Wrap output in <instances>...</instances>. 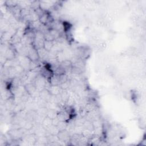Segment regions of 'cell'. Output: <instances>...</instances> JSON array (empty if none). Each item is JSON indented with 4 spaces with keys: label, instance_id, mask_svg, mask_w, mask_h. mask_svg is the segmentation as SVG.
<instances>
[{
    "label": "cell",
    "instance_id": "3",
    "mask_svg": "<svg viewBox=\"0 0 146 146\" xmlns=\"http://www.w3.org/2000/svg\"><path fill=\"white\" fill-rule=\"evenodd\" d=\"M27 56L31 61H38L39 60L38 50L33 46V44L29 45V51Z\"/></svg>",
    "mask_w": 146,
    "mask_h": 146
},
{
    "label": "cell",
    "instance_id": "11",
    "mask_svg": "<svg viewBox=\"0 0 146 146\" xmlns=\"http://www.w3.org/2000/svg\"><path fill=\"white\" fill-rule=\"evenodd\" d=\"M83 128L84 129H86V130L91 131V132H93L94 129V127L92 121L87 120V119H85V120L83 123Z\"/></svg>",
    "mask_w": 146,
    "mask_h": 146
},
{
    "label": "cell",
    "instance_id": "6",
    "mask_svg": "<svg viewBox=\"0 0 146 146\" xmlns=\"http://www.w3.org/2000/svg\"><path fill=\"white\" fill-rule=\"evenodd\" d=\"M39 96L41 99L45 100L46 102H48L52 96V95L51 94V93L50 92V91H48V89L44 88V89L41 90L40 91H39Z\"/></svg>",
    "mask_w": 146,
    "mask_h": 146
},
{
    "label": "cell",
    "instance_id": "19",
    "mask_svg": "<svg viewBox=\"0 0 146 146\" xmlns=\"http://www.w3.org/2000/svg\"><path fill=\"white\" fill-rule=\"evenodd\" d=\"M59 86L63 90H68L71 88V83H70V80L68 79V80L61 83Z\"/></svg>",
    "mask_w": 146,
    "mask_h": 146
},
{
    "label": "cell",
    "instance_id": "10",
    "mask_svg": "<svg viewBox=\"0 0 146 146\" xmlns=\"http://www.w3.org/2000/svg\"><path fill=\"white\" fill-rule=\"evenodd\" d=\"M47 131V133L46 136L51 135H54V136H57L59 132V130L57 126L54 125H51L48 128L46 129Z\"/></svg>",
    "mask_w": 146,
    "mask_h": 146
},
{
    "label": "cell",
    "instance_id": "5",
    "mask_svg": "<svg viewBox=\"0 0 146 146\" xmlns=\"http://www.w3.org/2000/svg\"><path fill=\"white\" fill-rule=\"evenodd\" d=\"M60 66L63 68L66 71V74H67V72L68 71L69 72H71V68L72 67V63L71 62V61L69 59H65L63 61H62L61 62L59 63Z\"/></svg>",
    "mask_w": 146,
    "mask_h": 146
},
{
    "label": "cell",
    "instance_id": "8",
    "mask_svg": "<svg viewBox=\"0 0 146 146\" xmlns=\"http://www.w3.org/2000/svg\"><path fill=\"white\" fill-rule=\"evenodd\" d=\"M48 91L51 93V94L53 96H56L59 95L62 91V89L60 88L59 85L57 86H52L51 85L48 88Z\"/></svg>",
    "mask_w": 146,
    "mask_h": 146
},
{
    "label": "cell",
    "instance_id": "18",
    "mask_svg": "<svg viewBox=\"0 0 146 146\" xmlns=\"http://www.w3.org/2000/svg\"><path fill=\"white\" fill-rule=\"evenodd\" d=\"M54 44V41L45 40L43 45V48L47 51H50Z\"/></svg>",
    "mask_w": 146,
    "mask_h": 146
},
{
    "label": "cell",
    "instance_id": "17",
    "mask_svg": "<svg viewBox=\"0 0 146 146\" xmlns=\"http://www.w3.org/2000/svg\"><path fill=\"white\" fill-rule=\"evenodd\" d=\"M51 125H52V119L46 117L42 123V125L43 127H44L46 129H47V128H48Z\"/></svg>",
    "mask_w": 146,
    "mask_h": 146
},
{
    "label": "cell",
    "instance_id": "9",
    "mask_svg": "<svg viewBox=\"0 0 146 146\" xmlns=\"http://www.w3.org/2000/svg\"><path fill=\"white\" fill-rule=\"evenodd\" d=\"M39 73L42 76H43L44 78H45L48 80L54 74L52 73L50 70H48L47 68H46V67L41 68L39 70Z\"/></svg>",
    "mask_w": 146,
    "mask_h": 146
},
{
    "label": "cell",
    "instance_id": "2",
    "mask_svg": "<svg viewBox=\"0 0 146 146\" xmlns=\"http://www.w3.org/2000/svg\"><path fill=\"white\" fill-rule=\"evenodd\" d=\"M19 61V64L26 71H29V66L31 62V60L27 56L19 55L17 58Z\"/></svg>",
    "mask_w": 146,
    "mask_h": 146
},
{
    "label": "cell",
    "instance_id": "21",
    "mask_svg": "<svg viewBox=\"0 0 146 146\" xmlns=\"http://www.w3.org/2000/svg\"><path fill=\"white\" fill-rule=\"evenodd\" d=\"M50 34H51V35L52 36V37L54 38L55 40L58 39L59 37L60 36V33L57 30H55V29H50V30H49Z\"/></svg>",
    "mask_w": 146,
    "mask_h": 146
},
{
    "label": "cell",
    "instance_id": "15",
    "mask_svg": "<svg viewBox=\"0 0 146 146\" xmlns=\"http://www.w3.org/2000/svg\"><path fill=\"white\" fill-rule=\"evenodd\" d=\"M47 107H39L36 111V114L43 117H46L47 116Z\"/></svg>",
    "mask_w": 146,
    "mask_h": 146
},
{
    "label": "cell",
    "instance_id": "12",
    "mask_svg": "<svg viewBox=\"0 0 146 146\" xmlns=\"http://www.w3.org/2000/svg\"><path fill=\"white\" fill-rule=\"evenodd\" d=\"M48 81L51 85L52 86H57L60 84V79H59V76L53 74L48 79Z\"/></svg>",
    "mask_w": 146,
    "mask_h": 146
},
{
    "label": "cell",
    "instance_id": "16",
    "mask_svg": "<svg viewBox=\"0 0 146 146\" xmlns=\"http://www.w3.org/2000/svg\"><path fill=\"white\" fill-rule=\"evenodd\" d=\"M68 127V123L67 121H60L59 124L57 125V127L58 128L59 131L63 130H67Z\"/></svg>",
    "mask_w": 146,
    "mask_h": 146
},
{
    "label": "cell",
    "instance_id": "22",
    "mask_svg": "<svg viewBox=\"0 0 146 146\" xmlns=\"http://www.w3.org/2000/svg\"><path fill=\"white\" fill-rule=\"evenodd\" d=\"M38 61L39 60H38V61H31V60L30 66H29V70H36V68H38L39 66Z\"/></svg>",
    "mask_w": 146,
    "mask_h": 146
},
{
    "label": "cell",
    "instance_id": "20",
    "mask_svg": "<svg viewBox=\"0 0 146 146\" xmlns=\"http://www.w3.org/2000/svg\"><path fill=\"white\" fill-rule=\"evenodd\" d=\"M39 21L41 22L42 24H44V25H47V23L50 21V19H49V17L47 15V14H46V13L42 15L40 18H39Z\"/></svg>",
    "mask_w": 146,
    "mask_h": 146
},
{
    "label": "cell",
    "instance_id": "4",
    "mask_svg": "<svg viewBox=\"0 0 146 146\" xmlns=\"http://www.w3.org/2000/svg\"><path fill=\"white\" fill-rule=\"evenodd\" d=\"M57 136L59 141L63 143L69 142L71 139V134L68 130H63L59 131Z\"/></svg>",
    "mask_w": 146,
    "mask_h": 146
},
{
    "label": "cell",
    "instance_id": "1",
    "mask_svg": "<svg viewBox=\"0 0 146 146\" xmlns=\"http://www.w3.org/2000/svg\"><path fill=\"white\" fill-rule=\"evenodd\" d=\"M26 91L33 98L39 96V91L36 89V87L33 82H28L24 85Z\"/></svg>",
    "mask_w": 146,
    "mask_h": 146
},
{
    "label": "cell",
    "instance_id": "13",
    "mask_svg": "<svg viewBox=\"0 0 146 146\" xmlns=\"http://www.w3.org/2000/svg\"><path fill=\"white\" fill-rule=\"evenodd\" d=\"M59 95L63 103H66L70 96V95L69 94L68 90H62Z\"/></svg>",
    "mask_w": 146,
    "mask_h": 146
},
{
    "label": "cell",
    "instance_id": "7",
    "mask_svg": "<svg viewBox=\"0 0 146 146\" xmlns=\"http://www.w3.org/2000/svg\"><path fill=\"white\" fill-rule=\"evenodd\" d=\"M38 53L39 58V60L42 61H47L48 57L49 51L46 50L43 47L38 49Z\"/></svg>",
    "mask_w": 146,
    "mask_h": 146
},
{
    "label": "cell",
    "instance_id": "14",
    "mask_svg": "<svg viewBox=\"0 0 146 146\" xmlns=\"http://www.w3.org/2000/svg\"><path fill=\"white\" fill-rule=\"evenodd\" d=\"M58 111L54 109H48L47 112V117L53 119L57 117L58 115Z\"/></svg>",
    "mask_w": 146,
    "mask_h": 146
}]
</instances>
